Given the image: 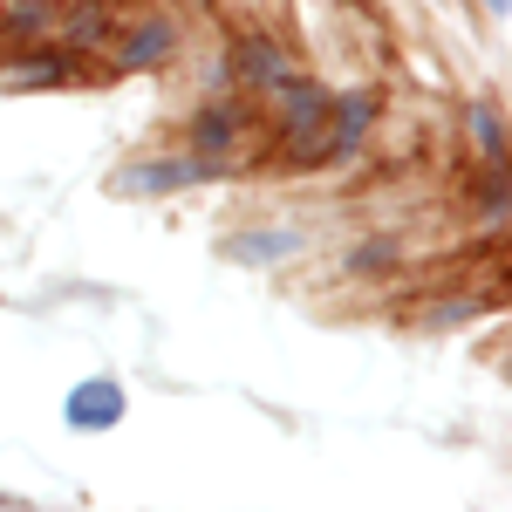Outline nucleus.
<instances>
[{
	"mask_svg": "<svg viewBox=\"0 0 512 512\" xmlns=\"http://www.w3.org/2000/svg\"><path fill=\"white\" fill-rule=\"evenodd\" d=\"M123 417V390L117 383H82L76 396H69V424L76 431H110Z\"/></svg>",
	"mask_w": 512,
	"mask_h": 512,
	"instance_id": "1",
	"label": "nucleus"
},
{
	"mask_svg": "<svg viewBox=\"0 0 512 512\" xmlns=\"http://www.w3.org/2000/svg\"><path fill=\"white\" fill-rule=\"evenodd\" d=\"M212 164L198 158H171V164H137V171H123V192H178V185H198Z\"/></svg>",
	"mask_w": 512,
	"mask_h": 512,
	"instance_id": "2",
	"label": "nucleus"
},
{
	"mask_svg": "<svg viewBox=\"0 0 512 512\" xmlns=\"http://www.w3.org/2000/svg\"><path fill=\"white\" fill-rule=\"evenodd\" d=\"M287 89V130H294V151L301 158H321L315 123H321V89H301V82H280Z\"/></svg>",
	"mask_w": 512,
	"mask_h": 512,
	"instance_id": "3",
	"label": "nucleus"
},
{
	"mask_svg": "<svg viewBox=\"0 0 512 512\" xmlns=\"http://www.w3.org/2000/svg\"><path fill=\"white\" fill-rule=\"evenodd\" d=\"M369 110H376L369 96H349V103H342V117H335V137H328L321 151H335V158H349L355 144H362V130H369Z\"/></svg>",
	"mask_w": 512,
	"mask_h": 512,
	"instance_id": "4",
	"label": "nucleus"
},
{
	"mask_svg": "<svg viewBox=\"0 0 512 512\" xmlns=\"http://www.w3.org/2000/svg\"><path fill=\"white\" fill-rule=\"evenodd\" d=\"M164 55H171V28L164 21H144L130 35V48H123V69H144V62H164Z\"/></svg>",
	"mask_w": 512,
	"mask_h": 512,
	"instance_id": "5",
	"label": "nucleus"
},
{
	"mask_svg": "<svg viewBox=\"0 0 512 512\" xmlns=\"http://www.w3.org/2000/svg\"><path fill=\"white\" fill-rule=\"evenodd\" d=\"M239 62H246V76H253V82H274V89L287 82V62H280V48H267V41H253Z\"/></svg>",
	"mask_w": 512,
	"mask_h": 512,
	"instance_id": "6",
	"label": "nucleus"
},
{
	"mask_svg": "<svg viewBox=\"0 0 512 512\" xmlns=\"http://www.w3.org/2000/svg\"><path fill=\"white\" fill-rule=\"evenodd\" d=\"M233 110H205V117H198V144H205V151H226V144H233Z\"/></svg>",
	"mask_w": 512,
	"mask_h": 512,
	"instance_id": "7",
	"label": "nucleus"
},
{
	"mask_svg": "<svg viewBox=\"0 0 512 512\" xmlns=\"http://www.w3.org/2000/svg\"><path fill=\"white\" fill-rule=\"evenodd\" d=\"M14 82H69V55H28Z\"/></svg>",
	"mask_w": 512,
	"mask_h": 512,
	"instance_id": "8",
	"label": "nucleus"
},
{
	"mask_svg": "<svg viewBox=\"0 0 512 512\" xmlns=\"http://www.w3.org/2000/svg\"><path fill=\"white\" fill-rule=\"evenodd\" d=\"M103 35H110V14L103 7H76V48H96Z\"/></svg>",
	"mask_w": 512,
	"mask_h": 512,
	"instance_id": "9",
	"label": "nucleus"
},
{
	"mask_svg": "<svg viewBox=\"0 0 512 512\" xmlns=\"http://www.w3.org/2000/svg\"><path fill=\"white\" fill-rule=\"evenodd\" d=\"M239 260H280V253H294V233H274V239H246V246H233Z\"/></svg>",
	"mask_w": 512,
	"mask_h": 512,
	"instance_id": "10",
	"label": "nucleus"
},
{
	"mask_svg": "<svg viewBox=\"0 0 512 512\" xmlns=\"http://www.w3.org/2000/svg\"><path fill=\"white\" fill-rule=\"evenodd\" d=\"M472 130H478V144H485V151L499 158V144H506V137H499V117H492V110H478V117H472Z\"/></svg>",
	"mask_w": 512,
	"mask_h": 512,
	"instance_id": "11",
	"label": "nucleus"
},
{
	"mask_svg": "<svg viewBox=\"0 0 512 512\" xmlns=\"http://www.w3.org/2000/svg\"><path fill=\"white\" fill-rule=\"evenodd\" d=\"M7 21H14V28H41V21H48V7H41V0H28V7H14Z\"/></svg>",
	"mask_w": 512,
	"mask_h": 512,
	"instance_id": "12",
	"label": "nucleus"
}]
</instances>
